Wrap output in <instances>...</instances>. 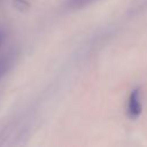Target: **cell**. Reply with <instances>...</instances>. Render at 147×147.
Masks as SVG:
<instances>
[{
  "instance_id": "2",
  "label": "cell",
  "mask_w": 147,
  "mask_h": 147,
  "mask_svg": "<svg viewBox=\"0 0 147 147\" xmlns=\"http://www.w3.org/2000/svg\"><path fill=\"white\" fill-rule=\"evenodd\" d=\"M94 1H96V0H67L65 7L71 10H77V9H80V8H84L88 5H91Z\"/></svg>"
},
{
  "instance_id": "1",
  "label": "cell",
  "mask_w": 147,
  "mask_h": 147,
  "mask_svg": "<svg viewBox=\"0 0 147 147\" xmlns=\"http://www.w3.org/2000/svg\"><path fill=\"white\" fill-rule=\"evenodd\" d=\"M141 109H142V106H141V99H140V90L134 88L127 99V106H126L127 115L131 118H137L141 114Z\"/></svg>"
},
{
  "instance_id": "4",
  "label": "cell",
  "mask_w": 147,
  "mask_h": 147,
  "mask_svg": "<svg viewBox=\"0 0 147 147\" xmlns=\"http://www.w3.org/2000/svg\"><path fill=\"white\" fill-rule=\"evenodd\" d=\"M0 45H1V36H0Z\"/></svg>"
},
{
  "instance_id": "3",
  "label": "cell",
  "mask_w": 147,
  "mask_h": 147,
  "mask_svg": "<svg viewBox=\"0 0 147 147\" xmlns=\"http://www.w3.org/2000/svg\"><path fill=\"white\" fill-rule=\"evenodd\" d=\"M2 72H3V65L0 63V76L2 75Z\"/></svg>"
}]
</instances>
